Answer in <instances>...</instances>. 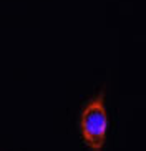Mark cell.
Wrapping results in <instances>:
<instances>
[{
  "label": "cell",
  "mask_w": 146,
  "mask_h": 151,
  "mask_svg": "<svg viewBox=\"0 0 146 151\" xmlns=\"http://www.w3.org/2000/svg\"><path fill=\"white\" fill-rule=\"evenodd\" d=\"M80 129L85 145L93 151H101L106 141L108 129V116L105 108V95L100 93L90 100V103L83 108L80 118Z\"/></svg>",
  "instance_id": "cell-1"
}]
</instances>
